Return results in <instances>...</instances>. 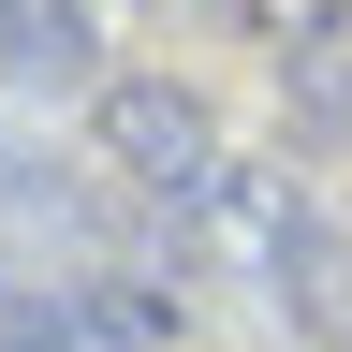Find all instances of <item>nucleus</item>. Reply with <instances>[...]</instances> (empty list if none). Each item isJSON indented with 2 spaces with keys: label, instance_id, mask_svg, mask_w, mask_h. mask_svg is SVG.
I'll use <instances>...</instances> for the list:
<instances>
[{
  "label": "nucleus",
  "instance_id": "obj_2",
  "mask_svg": "<svg viewBox=\"0 0 352 352\" xmlns=\"http://www.w3.org/2000/svg\"><path fill=\"white\" fill-rule=\"evenodd\" d=\"M0 74H15V88H88V74H103L88 0H0Z\"/></svg>",
  "mask_w": 352,
  "mask_h": 352
},
{
  "label": "nucleus",
  "instance_id": "obj_1",
  "mask_svg": "<svg viewBox=\"0 0 352 352\" xmlns=\"http://www.w3.org/2000/svg\"><path fill=\"white\" fill-rule=\"evenodd\" d=\"M103 162L132 176V191H206V176H220V132H206V103L176 74H118L103 88Z\"/></svg>",
  "mask_w": 352,
  "mask_h": 352
},
{
  "label": "nucleus",
  "instance_id": "obj_3",
  "mask_svg": "<svg viewBox=\"0 0 352 352\" xmlns=\"http://www.w3.org/2000/svg\"><path fill=\"white\" fill-rule=\"evenodd\" d=\"M0 352H132L103 294H15L0 308Z\"/></svg>",
  "mask_w": 352,
  "mask_h": 352
}]
</instances>
